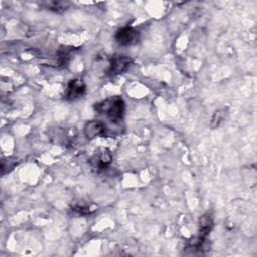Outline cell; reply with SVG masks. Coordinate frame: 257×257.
<instances>
[{
	"label": "cell",
	"mask_w": 257,
	"mask_h": 257,
	"mask_svg": "<svg viewBox=\"0 0 257 257\" xmlns=\"http://www.w3.org/2000/svg\"><path fill=\"white\" fill-rule=\"evenodd\" d=\"M105 131V124L100 120H89L83 126L84 136L89 140L99 136H104Z\"/></svg>",
	"instance_id": "8992f818"
},
{
	"label": "cell",
	"mask_w": 257,
	"mask_h": 257,
	"mask_svg": "<svg viewBox=\"0 0 257 257\" xmlns=\"http://www.w3.org/2000/svg\"><path fill=\"white\" fill-rule=\"evenodd\" d=\"M72 209L78 213H89L90 210H89V207L88 206H83V205H75L72 207Z\"/></svg>",
	"instance_id": "30bf717a"
},
{
	"label": "cell",
	"mask_w": 257,
	"mask_h": 257,
	"mask_svg": "<svg viewBox=\"0 0 257 257\" xmlns=\"http://www.w3.org/2000/svg\"><path fill=\"white\" fill-rule=\"evenodd\" d=\"M85 92V83L81 78L71 79L66 86L65 98L67 100H75L81 97Z\"/></svg>",
	"instance_id": "5b68a950"
},
{
	"label": "cell",
	"mask_w": 257,
	"mask_h": 257,
	"mask_svg": "<svg viewBox=\"0 0 257 257\" xmlns=\"http://www.w3.org/2000/svg\"><path fill=\"white\" fill-rule=\"evenodd\" d=\"M112 161V156L109 151L104 150L96 155L93 156V158L90 160V163L94 168L97 170H104L106 169Z\"/></svg>",
	"instance_id": "52a82bcc"
},
{
	"label": "cell",
	"mask_w": 257,
	"mask_h": 257,
	"mask_svg": "<svg viewBox=\"0 0 257 257\" xmlns=\"http://www.w3.org/2000/svg\"><path fill=\"white\" fill-rule=\"evenodd\" d=\"M94 109L98 113H104L111 121H118L124 114V102L120 96L107 98L95 103Z\"/></svg>",
	"instance_id": "6da1fadb"
},
{
	"label": "cell",
	"mask_w": 257,
	"mask_h": 257,
	"mask_svg": "<svg viewBox=\"0 0 257 257\" xmlns=\"http://www.w3.org/2000/svg\"><path fill=\"white\" fill-rule=\"evenodd\" d=\"M223 115H224L223 112H221L220 110L215 111V113H214V115H213V117H212V120H211V126H212V127L217 126V125L219 124V122L222 120Z\"/></svg>",
	"instance_id": "9c48e42d"
},
{
	"label": "cell",
	"mask_w": 257,
	"mask_h": 257,
	"mask_svg": "<svg viewBox=\"0 0 257 257\" xmlns=\"http://www.w3.org/2000/svg\"><path fill=\"white\" fill-rule=\"evenodd\" d=\"M114 39L119 45H122V46L133 45L139 41L140 32L132 26H124L119 28L116 31L114 35Z\"/></svg>",
	"instance_id": "7a4b0ae2"
},
{
	"label": "cell",
	"mask_w": 257,
	"mask_h": 257,
	"mask_svg": "<svg viewBox=\"0 0 257 257\" xmlns=\"http://www.w3.org/2000/svg\"><path fill=\"white\" fill-rule=\"evenodd\" d=\"M214 225V219L213 215L210 212L205 213L201 219H200V228H199V236L197 239V242L195 244L196 247H201L208 235L210 234L212 228Z\"/></svg>",
	"instance_id": "277c9868"
},
{
	"label": "cell",
	"mask_w": 257,
	"mask_h": 257,
	"mask_svg": "<svg viewBox=\"0 0 257 257\" xmlns=\"http://www.w3.org/2000/svg\"><path fill=\"white\" fill-rule=\"evenodd\" d=\"M132 64V58L123 54H115L110 58L108 73L111 76L123 73Z\"/></svg>",
	"instance_id": "3957f363"
},
{
	"label": "cell",
	"mask_w": 257,
	"mask_h": 257,
	"mask_svg": "<svg viewBox=\"0 0 257 257\" xmlns=\"http://www.w3.org/2000/svg\"><path fill=\"white\" fill-rule=\"evenodd\" d=\"M41 6L44 8L54 11V12H63L69 7V2L67 1H58V0H49V1H44L40 3Z\"/></svg>",
	"instance_id": "ba28073f"
}]
</instances>
